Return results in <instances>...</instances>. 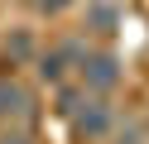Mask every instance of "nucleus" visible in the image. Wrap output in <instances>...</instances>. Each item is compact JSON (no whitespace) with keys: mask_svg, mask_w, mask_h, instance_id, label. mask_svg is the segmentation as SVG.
I'll return each mask as SVG.
<instances>
[{"mask_svg":"<svg viewBox=\"0 0 149 144\" xmlns=\"http://www.w3.org/2000/svg\"><path fill=\"white\" fill-rule=\"evenodd\" d=\"M77 77H82V91L111 96L120 86V77H125V67H120V58L111 53V48H87L82 63H77Z\"/></svg>","mask_w":149,"mask_h":144,"instance_id":"1","label":"nucleus"},{"mask_svg":"<svg viewBox=\"0 0 149 144\" xmlns=\"http://www.w3.org/2000/svg\"><path fill=\"white\" fill-rule=\"evenodd\" d=\"M63 111L72 115V130H77V134H87V139H101V134H106L111 125H116V115H111V106L101 101L96 91H87V96H82L77 106H63Z\"/></svg>","mask_w":149,"mask_h":144,"instance_id":"2","label":"nucleus"},{"mask_svg":"<svg viewBox=\"0 0 149 144\" xmlns=\"http://www.w3.org/2000/svg\"><path fill=\"white\" fill-rule=\"evenodd\" d=\"M82 53H87L82 43H58V48H48V53L39 58V77H43V82H63L68 72H77Z\"/></svg>","mask_w":149,"mask_h":144,"instance_id":"3","label":"nucleus"},{"mask_svg":"<svg viewBox=\"0 0 149 144\" xmlns=\"http://www.w3.org/2000/svg\"><path fill=\"white\" fill-rule=\"evenodd\" d=\"M24 111H29V91L15 77H0V120H19Z\"/></svg>","mask_w":149,"mask_h":144,"instance_id":"4","label":"nucleus"},{"mask_svg":"<svg viewBox=\"0 0 149 144\" xmlns=\"http://www.w3.org/2000/svg\"><path fill=\"white\" fill-rule=\"evenodd\" d=\"M116 24H120V5H116V0H87V29L111 34Z\"/></svg>","mask_w":149,"mask_h":144,"instance_id":"5","label":"nucleus"},{"mask_svg":"<svg viewBox=\"0 0 149 144\" xmlns=\"http://www.w3.org/2000/svg\"><path fill=\"white\" fill-rule=\"evenodd\" d=\"M34 10H39V15H63V10L68 5H77V0H29Z\"/></svg>","mask_w":149,"mask_h":144,"instance_id":"6","label":"nucleus"},{"mask_svg":"<svg viewBox=\"0 0 149 144\" xmlns=\"http://www.w3.org/2000/svg\"><path fill=\"white\" fill-rule=\"evenodd\" d=\"M0 144H29V134L24 130H0Z\"/></svg>","mask_w":149,"mask_h":144,"instance_id":"7","label":"nucleus"}]
</instances>
